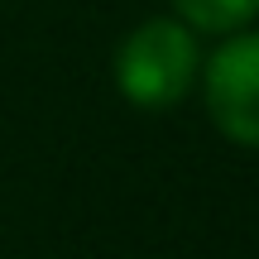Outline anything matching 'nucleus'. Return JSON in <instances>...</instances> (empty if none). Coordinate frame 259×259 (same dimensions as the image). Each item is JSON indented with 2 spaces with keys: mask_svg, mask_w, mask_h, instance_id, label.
Returning <instances> with one entry per match:
<instances>
[{
  "mask_svg": "<svg viewBox=\"0 0 259 259\" xmlns=\"http://www.w3.org/2000/svg\"><path fill=\"white\" fill-rule=\"evenodd\" d=\"M115 87L125 101L144 106V111H163L178 106L197 87L202 72V48H197V29L183 19H144L115 44Z\"/></svg>",
  "mask_w": 259,
  "mask_h": 259,
  "instance_id": "1",
  "label": "nucleus"
},
{
  "mask_svg": "<svg viewBox=\"0 0 259 259\" xmlns=\"http://www.w3.org/2000/svg\"><path fill=\"white\" fill-rule=\"evenodd\" d=\"M197 77L211 125L231 144L259 149V34H226V44L211 48Z\"/></svg>",
  "mask_w": 259,
  "mask_h": 259,
  "instance_id": "2",
  "label": "nucleus"
},
{
  "mask_svg": "<svg viewBox=\"0 0 259 259\" xmlns=\"http://www.w3.org/2000/svg\"><path fill=\"white\" fill-rule=\"evenodd\" d=\"M178 19L202 34H235L259 15V0H168Z\"/></svg>",
  "mask_w": 259,
  "mask_h": 259,
  "instance_id": "3",
  "label": "nucleus"
}]
</instances>
